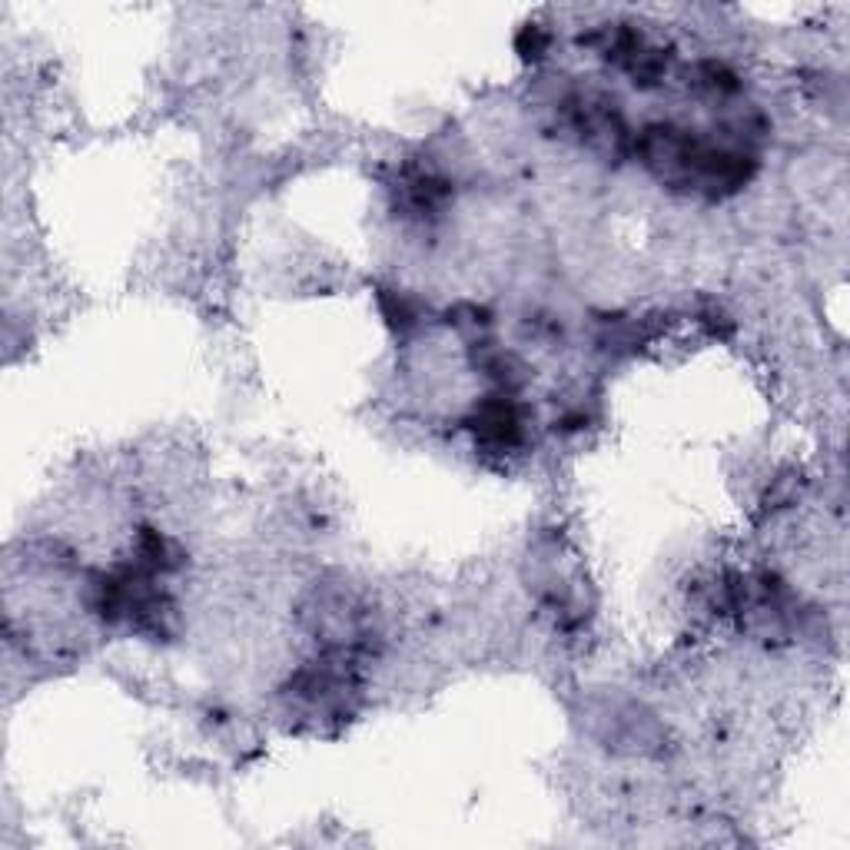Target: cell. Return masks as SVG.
Masks as SVG:
<instances>
[{
    "mask_svg": "<svg viewBox=\"0 0 850 850\" xmlns=\"http://www.w3.org/2000/svg\"><path fill=\"white\" fill-rule=\"evenodd\" d=\"M465 426L478 445L496 449V452H509L525 442V409L509 393L485 396L475 406V412L465 419Z\"/></svg>",
    "mask_w": 850,
    "mask_h": 850,
    "instance_id": "cell-1",
    "label": "cell"
},
{
    "mask_svg": "<svg viewBox=\"0 0 850 850\" xmlns=\"http://www.w3.org/2000/svg\"><path fill=\"white\" fill-rule=\"evenodd\" d=\"M691 83H694V90H701L707 97H721V100L741 93V77L724 60H698L691 67Z\"/></svg>",
    "mask_w": 850,
    "mask_h": 850,
    "instance_id": "cell-2",
    "label": "cell"
},
{
    "mask_svg": "<svg viewBox=\"0 0 850 850\" xmlns=\"http://www.w3.org/2000/svg\"><path fill=\"white\" fill-rule=\"evenodd\" d=\"M383 313H386V319L393 322V326H399V332H409V329H416L419 326V306L409 299V296H403V293H386L383 290Z\"/></svg>",
    "mask_w": 850,
    "mask_h": 850,
    "instance_id": "cell-3",
    "label": "cell"
}]
</instances>
